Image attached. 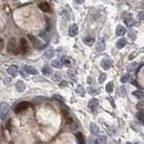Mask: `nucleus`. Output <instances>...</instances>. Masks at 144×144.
<instances>
[{
	"mask_svg": "<svg viewBox=\"0 0 144 144\" xmlns=\"http://www.w3.org/2000/svg\"><path fill=\"white\" fill-rule=\"evenodd\" d=\"M92 81H93V80H92L91 78H90V77H89V78H88V82H89L90 84H91V83H92Z\"/></svg>",
	"mask_w": 144,
	"mask_h": 144,
	"instance_id": "nucleus-44",
	"label": "nucleus"
},
{
	"mask_svg": "<svg viewBox=\"0 0 144 144\" xmlns=\"http://www.w3.org/2000/svg\"><path fill=\"white\" fill-rule=\"evenodd\" d=\"M51 66H52L53 68H61L62 63H61V61H59V60H53V61L51 62Z\"/></svg>",
	"mask_w": 144,
	"mask_h": 144,
	"instance_id": "nucleus-25",
	"label": "nucleus"
},
{
	"mask_svg": "<svg viewBox=\"0 0 144 144\" xmlns=\"http://www.w3.org/2000/svg\"><path fill=\"white\" fill-rule=\"evenodd\" d=\"M113 89H114L113 82H109L108 85H106V88H105V90H106V92H108V93H112V92H113Z\"/></svg>",
	"mask_w": 144,
	"mask_h": 144,
	"instance_id": "nucleus-24",
	"label": "nucleus"
},
{
	"mask_svg": "<svg viewBox=\"0 0 144 144\" xmlns=\"http://www.w3.org/2000/svg\"><path fill=\"white\" fill-rule=\"evenodd\" d=\"M8 73L11 76L12 78L17 76V73H18V67L17 66H10L8 68Z\"/></svg>",
	"mask_w": 144,
	"mask_h": 144,
	"instance_id": "nucleus-10",
	"label": "nucleus"
},
{
	"mask_svg": "<svg viewBox=\"0 0 144 144\" xmlns=\"http://www.w3.org/2000/svg\"><path fill=\"white\" fill-rule=\"evenodd\" d=\"M68 85V82H66V81H62L61 83H60V87L61 88H64V87H67Z\"/></svg>",
	"mask_w": 144,
	"mask_h": 144,
	"instance_id": "nucleus-36",
	"label": "nucleus"
},
{
	"mask_svg": "<svg viewBox=\"0 0 144 144\" xmlns=\"http://www.w3.org/2000/svg\"><path fill=\"white\" fill-rule=\"evenodd\" d=\"M105 49V44H104V42L102 41H99L97 46H95V50H97L98 52H101V51H103Z\"/></svg>",
	"mask_w": 144,
	"mask_h": 144,
	"instance_id": "nucleus-17",
	"label": "nucleus"
},
{
	"mask_svg": "<svg viewBox=\"0 0 144 144\" xmlns=\"http://www.w3.org/2000/svg\"><path fill=\"white\" fill-rule=\"evenodd\" d=\"M136 116H137V118L140 119L142 122H144V114H143V112H142V111H140V112H138V113L136 114Z\"/></svg>",
	"mask_w": 144,
	"mask_h": 144,
	"instance_id": "nucleus-32",
	"label": "nucleus"
},
{
	"mask_svg": "<svg viewBox=\"0 0 144 144\" xmlns=\"http://www.w3.org/2000/svg\"><path fill=\"white\" fill-rule=\"evenodd\" d=\"M39 8L42 10V11H44V12H49L50 11V6H49V3H48V2L39 3Z\"/></svg>",
	"mask_w": 144,
	"mask_h": 144,
	"instance_id": "nucleus-14",
	"label": "nucleus"
},
{
	"mask_svg": "<svg viewBox=\"0 0 144 144\" xmlns=\"http://www.w3.org/2000/svg\"><path fill=\"white\" fill-rule=\"evenodd\" d=\"M29 105H30L29 102H20V103H18L17 105L14 106V112H16V113H20V112H22V111L28 109Z\"/></svg>",
	"mask_w": 144,
	"mask_h": 144,
	"instance_id": "nucleus-2",
	"label": "nucleus"
},
{
	"mask_svg": "<svg viewBox=\"0 0 144 144\" xmlns=\"http://www.w3.org/2000/svg\"><path fill=\"white\" fill-rule=\"evenodd\" d=\"M125 33H126V29H125V27L118 26V28H116V34H118V36H124Z\"/></svg>",
	"mask_w": 144,
	"mask_h": 144,
	"instance_id": "nucleus-15",
	"label": "nucleus"
},
{
	"mask_svg": "<svg viewBox=\"0 0 144 144\" xmlns=\"http://www.w3.org/2000/svg\"><path fill=\"white\" fill-rule=\"evenodd\" d=\"M90 130H91V133L94 135H98L99 133H100V129H99V126L95 124V123H91L90 124Z\"/></svg>",
	"mask_w": 144,
	"mask_h": 144,
	"instance_id": "nucleus-12",
	"label": "nucleus"
},
{
	"mask_svg": "<svg viewBox=\"0 0 144 144\" xmlns=\"http://www.w3.org/2000/svg\"><path fill=\"white\" fill-rule=\"evenodd\" d=\"M98 106H99V101L97 99H92V100H90V102H89V108L90 110H91L92 112H97L98 110Z\"/></svg>",
	"mask_w": 144,
	"mask_h": 144,
	"instance_id": "nucleus-6",
	"label": "nucleus"
},
{
	"mask_svg": "<svg viewBox=\"0 0 144 144\" xmlns=\"http://www.w3.org/2000/svg\"><path fill=\"white\" fill-rule=\"evenodd\" d=\"M3 81L6 82V84L8 85V84H9V82H10V79H8V78H4V77H3Z\"/></svg>",
	"mask_w": 144,
	"mask_h": 144,
	"instance_id": "nucleus-41",
	"label": "nucleus"
},
{
	"mask_svg": "<svg viewBox=\"0 0 144 144\" xmlns=\"http://www.w3.org/2000/svg\"><path fill=\"white\" fill-rule=\"evenodd\" d=\"M129 37H130V39L134 40V39H135V33H134V31H130V33H129Z\"/></svg>",
	"mask_w": 144,
	"mask_h": 144,
	"instance_id": "nucleus-33",
	"label": "nucleus"
},
{
	"mask_svg": "<svg viewBox=\"0 0 144 144\" xmlns=\"http://www.w3.org/2000/svg\"><path fill=\"white\" fill-rule=\"evenodd\" d=\"M47 99L46 98H43V97H37V98H34L33 99V101L32 102L33 103H36V104H40V103H42V102H44Z\"/></svg>",
	"mask_w": 144,
	"mask_h": 144,
	"instance_id": "nucleus-22",
	"label": "nucleus"
},
{
	"mask_svg": "<svg viewBox=\"0 0 144 144\" xmlns=\"http://www.w3.org/2000/svg\"><path fill=\"white\" fill-rule=\"evenodd\" d=\"M105 79H106V74L105 73H102V74H100V78H99V82L100 83H103L105 81Z\"/></svg>",
	"mask_w": 144,
	"mask_h": 144,
	"instance_id": "nucleus-31",
	"label": "nucleus"
},
{
	"mask_svg": "<svg viewBox=\"0 0 144 144\" xmlns=\"http://www.w3.org/2000/svg\"><path fill=\"white\" fill-rule=\"evenodd\" d=\"M53 98H54V99H58V100H60V101H62V100H63V99L60 97V95H57V94L53 95Z\"/></svg>",
	"mask_w": 144,
	"mask_h": 144,
	"instance_id": "nucleus-40",
	"label": "nucleus"
},
{
	"mask_svg": "<svg viewBox=\"0 0 144 144\" xmlns=\"http://www.w3.org/2000/svg\"><path fill=\"white\" fill-rule=\"evenodd\" d=\"M77 138H78L79 144H84V138H83V135L81 134V133H78V134H77Z\"/></svg>",
	"mask_w": 144,
	"mask_h": 144,
	"instance_id": "nucleus-27",
	"label": "nucleus"
},
{
	"mask_svg": "<svg viewBox=\"0 0 144 144\" xmlns=\"http://www.w3.org/2000/svg\"><path fill=\"white\" fill-rule=\"evenodd\" d=\"M76 92H77L79 95H81V97H83L84 93H85V90H84V88L82 87V85H78V88H77V90H76Z\"/></svg>",
	"mask_w": 144,
	"mask_h": 144,
	"instance_id": "nucleus-21",
	"label": "nucleus"
},
{
	"mask_svg": "<svg viewBox=\"0 0 144 144\" xmlns=\"http://www.w3.org/2000/svg\"><path fill=\"white\" fill-rule=\"evenodd\" d=\"M94 38H93V37H87V38H84L83 39V42H84V43L85 44H87V46H92L93 43H94Z\"/></svg>",
	"mask_w": 144,
	"mask_h": 144,
	"instance_id": "nucleus-18",
	"label": "nucleus"
},
{
	"mask_svg": "<svg viewBox=\"0 0 144 144\" xmlns=\"http://www.w3.org/2000/svg\"><path fill=\"white\" fill-rule=\"evenodd\" d=\"M3 47H4V42H3L2 39H0V51L3 49Z\"/></svg>",
	"mask_w": 144,
	"mask_h": 144,
	"instance_id": "nucleus-35",
	"label": "nucleus"
},
{
	"mask_svg": "<svg viewBox=\"0 0 144 144\" xmlns=\"http://www.w3.org/2000/svg\"><path fill=\"white\" fill-rule=\"evenodd\" d=\"M20 74H22V76H23V77H27V76H28V74H27V73L24 72V70H22V71H21V70H20Z\"/></svg>",
	"mask_w": 144,
	"mask_h": 144,
	"instance_id": "nucleus-43",
	"label": "nucleus"
},
{
	"mask_svg": "<svg viewBox=\"0 0 144 144\" xmlns=\"http://www.w3.org/2000/svg\"><path fill=\"white\" fill-rule=\"evenodd\" d=\"M129 79H130V74L126 73V74H124V76L121 78V82H122V83H125V82L129 81Z\"/></svg>",
	"mask_w": 144,
	"mask_h": 144,
	"instance_id": "nucleus-28",
	"label": "nucleus"
},
{
	"mask_svg": "<svg viewBox=\"0 0 144 144\" xmlns=\"http://www.w3.org/2000/svg\"><path fill=\"white\" fill-rule=\"evenodd\" d=\"M136 66V63H133V64L132 66H130L129 67V71H132V70H134V67Z\"/></svg>",
	"mask_w": 144,
	"mask_h": 144,
	"instance_id": "nucleus-37",
	"label": "nucleus"
},
{
	"mask_svg": "<svg viewBox=\"0 0 144 144\" xmlns=\"http://www.w3.org/2000/svg\"><path fill=\"white\" fill-rule=\"evenodd\" d=\"M78 31H79L78 26L74 23V24H72L70 27V28H69V36H70V37H76L78 34Z\"/></svg>",
	"mask_w": 144,
	"mask_h": 144,
	"instance_id": "nucleus-8",
	"label": "nucleus"
},
{
	"mask_svg": "<svg viewBox=\"0 0 144 144\" xmlns=\"http://www.w3.org/2000/svg\"><path fill=\"white\" fill-rule=\"evenodd\" d=\"M137 17H138V19H140V20H144V11H141V12H138Z\"/></svg>",
	"mask_w": 144,
	"mask_h": 144,
	"instance_id": "nucleus-34",
	"label": "nucleus"
},
{
	"mask_svg": "<svg viewBox=\"0 0 144 144\" xmlns=\"http://www.w3.org/2000/svg\"><path fill=\"white\" fill-rule=\"evenodd\" d=\"M10 124H11V121L8 120V122H7V129L8 130H10Z\"/></svg>",
	"mask_w": 144,
	"mask_h": 144,
	"instance_id": "nucleus-42",
	"label": "nucleus"
},
{
	"mask_svg": "<svg viewBox=\"0 0 144 144\" xmlns=\"http://www.w3.org/2000/svg\"><path fill=\"white\" fill-rule=\"evenodd\" d=\"M23 70L27 74H38V70L37 69H34L33 67H31V66H24L23 67Z\"/></svg>",
	"mask_w": 144,
	"mask_h": 144,
	"instance_id": "nucleus-7",
	"label": "nucleus"
},
{
	"mask_svg": "<svg viewBox=\"0 0 144 144\" xmlns=\"http://www.w3.org/2000/svg\"><path fill=\"white\" fill-rule=\"evenodd\" d=\"M61 63H63V64L66 66H70L71 64V60L69 57H62L61 58Z\"/></svg>",
	"mask_w": 144,
	"mask_h": 144,
	"instance_id": "nucleus-23",
	"label": "nucleus"
},
{
	"mask_svg": "<svg viewBox=\"0 0 144 144\" xmlns=\"http://www.w3.org/2000/svg\"><path fill=\"white\" fill-rule=\"evenodd\" d=\"M68 74H69V76H71V78H72V79L74 78V73H73V71H72V70H69V71H68Z\"/></svg>",
	"mask_w": 144,
	"mask_h": 144,
	"instance_id": "nucleus-38",
	"label": "nucleus"
},
{
	"mask_svg": "<svg viewBox=\"0 0 144 144\" xmlns=\"http://www.w3.org/2000/svg\"><path fill=\"white\" fill-rule=\"evenodd\" d=\"M125 144H132V143H130V142H127V143H125Z\"/></svg>",
	"mask_w": 144,
	"mask_h": 144,
	"instance_id": "nucleus-47",
	"label": "nucleus"
},
{
	"mask_svg": "<svg viewBox=\"0 0 144 144\" xmlns=\"http://www.w3.org/2000/svg\"><path fill=\"white\" fill-rule=\"evenodd\" d=\"M76 3H79V4H81V3H83V1H76Z\"/></svg>",
	"mask_w": 144,
	"mask_h": 144,
	"instance_id": "nucleus-46",
	"label": "nucleus"
},
{
	"mask_svg": "<svg viewBox=\"0 0 144 144\" xmlns=\"http://www.w3.org/2000/svg\"><path fill=\"white\" fill-rule=\"evenodd\" d=\"M90 144H97V141H95V138H93V137L90 138Z\"/></svg>",
	"mask_w": 144,
	"mask_h": 144,
	"instance_id": "nucleus-39",
	"label": "nucleus"
},
{
	"mask_svg": "<svg viewBox=\"0 0 144 144\" xmlns=\"http://www.w3.org/2000/svg\"><path fill=\"white\" fill-rule=\"evenodd\" d=\"M133 95H134V97H136L137 99H142V98L144 97L143 92H142V91H140V90H136V91L133 92Z\"/></svg>",
	"mask_w": 144,
	"mask_h": 144,
	"instance_id": "nucleus-26",
	"label": "nucleus"
},
{
	"mask_svg": "<svg viewBox=\"0 0 144 144\" xmlns=\"http://www.w3.org/2000/svg\"><path fill=\"white\" fill-rule=\"evenodd\" d=\"M9 112H10V106H9L8 104L4 103V104L2 105L1 110H0V118H1L2 120H6L7 116H8V114H9Z\"/></svg>",
	"mask_w": 144,
	"mask_h": 144,
	"instance_id": "nucleus-3",
	"label": "nucleus"
},
{
	"mask_svg": "<svg viewBox=\"0 0 144 144\" xmlns=\"http://www.w3.org/2000/svg\"><path fill=\"white\" fill-rule=\"evenodd\" d=\"M8 50H9V52H12L13 54H19V53L21 52L20 51V48L17 47V41H16V38H11V39L9 40Z\"/></svg>",
	"mask_w": 144,
	"mask_h": 144,
	"instance_id": "nucleus-1",
	"label": "nucleus"
},
{
	"mask_svg": "<svg viewBox=\"0 0 144 144\" xmlns=\"http://www.w3.org/2000/svg\"><path fill=\"white\" fill-rule=\"evenodd\" d=\"M125 44H126V39H124V38L118 40V42H116V47H118L119 49H122L123 47H125Z\"/></svg>",
	"mask_w": 144,
	"mask_h": 144,
	"instance_id": "nucleus-19",
	"label": "nucleus"
},
{
	"mask_svg": "<svg viewBox=\"0 0 144 144\" xmlns=\"http://www.w3.org/2000/svg\"><path fill=\"white\" fill-rule=\"evenodd\" d=\"M16 89H17L18 92H23L26 90V84L23 81H18L17 84H16Z\"/></svg>",
	"mask_w": 144,
	"mask_h": 144,
	"instance_id": "nucleus-11",
	"label": "nucleus"
},
{
	"mask_svg": "<svg viewBox=\"0 0 144 144\" xmlns=\"http://www.w3.org/2000/svg\"><path fill=\"white\" fill-rule=\"evenodd\" d=\"M124 21H125V23L129 26V27H132V26H134V24L136 23V21L133 19L132 17H130V18H124Z\"/></svg>",
	"mask_w": 144,
	"mask_h": 144,
	"instance_id": "nucleus-20",
	"label": "nucleus"
},
{
	"mask_svg": "<svg viewBox=\"0 0 144 144\" xmlns=\"http://www.w3.org/2000/svg\"><path fill=\"white\" fill-rule=\"evenodd\" d=\"M40 37H41V38H43L46 41H49V36H48L47 31H42V32L40 33Z\"/></svg>",
	"mask_w": 144,
	"mask_h": 144,
	"instance_id": "nucleus-29",
	"label": "nucleus"
},
{
	"mask_svg": "<svg viewBox=\"0 0 144 144\" xmlns=\"http://www.w3.org/2000/svg\"><path fill=\"white\" fill-rule=\"evenodd\" d=\"M52 80H53V81H56V82L60 81V80H61V76H60L59 73H54V74H53V77H52Z\"/></svg>",
	"mask_w": 144,
	"mask_h": 144,
	"instance_id": "nucleus-30",
	"label": "nucleus"
},
{
	"mask_svg": "<svg viewBox=\"0 0 144 144\" xmlns=\"http://www.w3.org/2000/svg\"><path fill=\"white\" fill-rule=\"evenodd\" d=\"M133 58H134V54H132V56H130V57H129V59H130V60H132V59H133Z\"/></svg>",
	"mask_w": 144,
	"mask_h": 144,
	"instance_id": "nucleus-45",
	"label": "nucleus"
},
{
	"mask_svg": "<svg viewBox=\"0 0 144 144\" xmlns=\"http://www.w3.org/2000/svg\"><path fill=\"white\" fill-rule=\"evenodd\" d=\"M54 54H56L54 50L50 49V50H48V51L44 53V54H43V58H44V59H47V60H49V59H52V58L54 57Z\"/></svg>",
	"mask_w": 144,
	"mask_h": 144,
	"instance_id": "nucleus-13",
	"label": "nucleus"
},
{
	"mask_svg": "<svg viewBox=\"0 0 144 144\" xmlns=\"http://www.w3.org/2000/svg\"><path fill=\"white\" fill-rule=\"evenodd\" d=\"M28 38L30 39L31 43H32V46H33L34 48H38V49H41V48L43 47V46L41 44V42H40L38 39H37L34 36H32V34H29V36H28Z\"/></svg>",
	"mask_w": 144,
	"mask_h": 144,
	"instance_id": "nucleus-5",
	"label": "nucleus"
},
{
	"mask_svg": "<svg viewBox=\"0 0 144 144\" xmlns=\"http://www.w3.org/2000/svg\"><path fill=\"white\" fill-rule=\"evenodd\" d=\"M101 67H102L104 70H109V69H111L112 67V62L110 59H103L102 61H101Z\"/></svg>",
	"mask_w": 144,
	"mask_h": 144,
	"instance_id": "nucleus-9",
	"label": "nucleus"
},
{
	"mask_svg": "<svg viewBox=\"0 0 144 144\" xmlns=\"http://www.w3.org/2000/svg\"><path fill=\"white\" fill-rule=\"evenodd\" d=\"M20 51L22 52V53H26L27 51H28L29 49V43H28V41H27L24 38H21L20 39Z\"/></svg>",
	"mask_w": 144,
	"mask_h": 144,
	"instance_id": "nucleus-4",
	"label": "nucleus"
},
{
	"mask_svg": "<svg viewBox=\"0 0 144 144\" xmlns=\"http://www.w3.org/2000/svg\"><path fill=\"white\" fill-rule=\"evenodd\" d=\"M42 73L44 74V76H51L52 74V69L49 67V66H44L43 68H42Z\"/></svg>",
	"mask_w": 144,
	"mask_h": 144,
	"instance_id": "nucleus-16",
	"label": "nucleus"
}]
</instances>
